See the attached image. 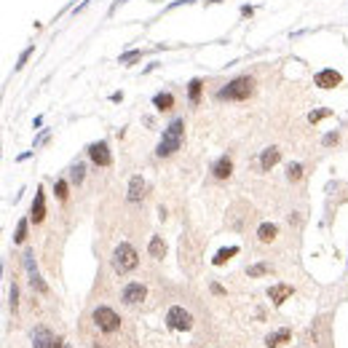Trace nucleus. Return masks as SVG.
<instances>
[{"label": "nucleus", "instance_id": "obj_23", "mask_svg": "<svg viewBox=\"0 0 348 348\" xmlns=\"http://www.w3.org/2000/svg\"><path fill=\"white\" fill-rule=\"evenodd\" d=\"M27 239V220H19L16 222V233H14V244H22Z\"/></svg>", "mask_w": 348, "mask_h": 348}, {"label": "nucleus", "instance_id": "obj_18", "mask_svg": "<svg viewBox=\"0 0 348 348\" xmlns=\"http://www.w3.org/2000/svg\"><path fill=\"white\" fill-rule=\"evenodd\" d=\"M153 105H156L158 110H172L174 107V94H169V91H158L156 96H153Z\"/></svg>", "mask_w": 348, "mask_h": 348}, {"label": "nucleus", "instance_id": "obj_7", "mask_svg": "<svg viewBox=\"0 0 348 348\" xmlns=\"http://www.w3.org/2000/svg\"><path fill=\"white\" fill-rule=\"evenodd\" d=\"M59 340L54 338V332L48 327H35L32 329V348H57Z\"/></svg>", "mask_w": 348, "mask_h": 348}, {"label": "nucleus", "instance_id": "obj_3", "mask_svg": "<svg viewBox=\"0 0 348 348\" xmlns=\"http://www.w3.org/2000/svg\"><path fill=\"white\" fill-rule=\"evenodd\" d=\"M137 265H139L137 249H134L131 244L121 241L118 247H115V252H113V271L118 273V276H124V273H131Z\"/></svg>", "mask_w": 348, "mask_h": 348}, {"label": "nucleus", "instance_id": "obj_12", "mask_svg": "<svg viewBox=\"0 0 348 348\" xmlns=\"http://www.w3.org/2000/svg\"><path fill=\"white\" fill-rule=\"evenodd\" d=\"M282 161V150L279 148H268V150H262V156H260V166H262V172H271L276 163Z\"/></svg>", "mask_w": 348, "mask_h": 348}, {"label": "nucleus", "instance_id": "obj_10", "mask_svg": "<svg viewBox=\"0 0 348 348\" xmlns=\"http://www.w3.org/2000/svg\"><path fill=\"white\" fill-rule=\"evenodd\" d=\"M30 217H32L35 225L43 222V217H46V193H43V188L35 190V201H32V209H30Z\"/></svg>", "mask_w": 348, "mask_h": 348}, {"label": "nucleus", "instance_id": "obj_17", "mask_svg": "<svg viewBox=\"0 0 348 348\" xmlns=\"http://www.w3.org/2000/svg\"><path fill=\"white\" fill-rule=\"evenodd\" d=\"M276 236H279V228H276L273 222H262L260 228H257V239H260L262 244H271Z\"/></svg>", "mask_w": 348, "mask_h": 348}, {"label": "nucleus", "instance_id": "obj_20", "mask_svg": "<svg viewBox=\"0 0 348 348\" xmlns=\"http://www.w3.org/2000/svg\"><path fill=\"white\" fill-rule=\"evenodd\" d=\"M201 78H193L190 83H188V99H190V105H198V96H201Z\"/></svg>", "mask_w": 348, "mask_h": 348}, {"label": "nucleus", "instance_id": "obj_29", "mask_svg": "<svg viewBox=\"0 0 348 348\" xmlns=\"http://www.w3.org/2000/svg\"><path fill=\"white\" fill-rule=\"evenodd\" d=\"M139 59V51H126L124 57H121V64H129V62H137Z\"/></svg>", "mask_w": 348, "mask_h": 348}, {"label": "nucleus", "instance_id": "obj_4", "mask_svg": "<svg viewBox=\"0 0 348 348\" xmlns=\"http://www.w3.org/2000/svg\"><path fill=\"white\" fill-rule=\"evenodd\" d=\"M91 319H94V324L99 327V332L113 335V332L121 329V316L115 314L113 308H107V305H96L94 314H91Z\"/></svg>", "mask_w": 348, "mask_h": 348}, {"label": "nucleus", "instance_id": "obj_21", "mask_svg": "<svg viewBox=\"0 0 348 348\" xmlns=\"http://www.w3.org/2000/svg\"><path fill=\"white\" fill-rule=\"evenodd\" d=\"M233 254H239V247H228V249H220V252L215 254V265H225V262H228L230 257H233Z\"/></svg>", "mask_w": 348, "mask_h": 348}, {"label": "nucleus", "instance_id": "obj_25", "mask_svg": "<svg viewBox=\"0 0 348 348\" xmlns=\"http://www.w3.org/2000/svg\"><path fill=\"white\" fill-rule=\"evenodd\" d=\"M54 193H57L59 201H67V182L64 180H57V182H54Z\"/></svg>", "mask_w": 348, "mask_h": 348}, {"label": "nucleus", "instance_id": "obj_2", "mask_svg": "<svg viewBox=\"0 0 348 348\" xmlns=\"http://www.w3.org/2000/svg\"><path fill=\"white\" fill-rule=\"evenodd\" d=\"M254 91V81L249 75H239L228 83L225 89L217 91V99H230V102H241V99H249Z\"/></svg>", "mask_w": 348, "mask_h": 348}, {"label": "nucleus", "instance_id": "obj_5", "mask_svg": "<svg viewBox=\"0 0 348 348\" xmlns=\"http://www.w3.org/2000/svg\"><path fill=\"white\" fill-rule=\"evenodd\" d=\"M166 324L169 329H174V332H188V329L193 327V316L188 314L185 308H180V305H172L166 314Z\"/></svg>", "mask_w": 348, "mask_h": 348}, {"label": "nucleus", "instance_id": "obj_33", "mask_svg": "<svg viewBox=\"0 0 348 348\" xmlns=\"http://www.w3.org/2000/svg\"><path fill=\"white\" fill-rule=\"evenodd\" d=\"M121 3H126V0H115V3H113V8H110V14H115V8H118Z\"/></svg>", "mask_w": 348, "mask_h": 348}, {"label": "nucleus", "instance_id": "obj_19", "mask_svg": "<svg viewBox=\"0 0 348 348\" xmlns=\"http://www.w3.org/2000/svg\"><path fill=\"white\" fill-rule=\"evenodd\" d=\"M148 252H150V257H156V260H161L163 254H166V244H163L161 236H153V239H150Z\"/></svg>", "mask_w": 348, "mask_h": 348}, {"label": "nucleus", "instance_id": "obj_24", "mask_svg": "<svg viewBox=\"0 0 348 348\" xmlns=\"http://www.w3.org/2000/svg\"><path fill=\"white\" fill-rule=\"evenodd\" d=\"M265 273H271V265H265V262H257V265L249 268V276H265Z\"/></svg>", "mask_w": 348, "mask_h": 348}, {"label": "nucleus", "instance_id": "obj_11", "mask_svg": "<svg viewBox=\"0 0 348 348\" xmlns=\"http://www.w3.org/2000/svg\"><path fill=\"white\" fill-rule=\"evenodd\" d=\"M230 172H233V161H230L228 156H220L215 161V166H212V174H215L217 180H228Z\"/></svg>", "mask_w": 348, "mask_h": 348}, {"label": "nucleus", "instance_id": "obj_32", "mask_svg": "<svg viewBox=\"0 0 348 348\" xmlns=\"http://www.w3.org/2000/svg\"><path fill=\"white\" fill-rule=\"evenodd\" d=\"M212 292H215V295H225V289L220 284H212Z\"/></svg>", "mask_w": 348, "mask_h": 348}, {"label": "nucleus", "instance_id": "obj_8", "mask_svg": "<svg viewBox=\"0 0 348 348\" xmlns=\"http://www.w3.org/2000/svg\"><path fill=\"white\" fill-rule=\"evenodd\" d=\"M89 156H91V161H94L96 166H110V163H113V156H110L107 142H94L89 148Z\"/></svg>", "mask_w": 348, "mask_h": 348}, {"label": "nucleus", "instance_id": "obj_1", "mask_svg": "<svg viewBox=\"0 0 348 348\" xmlns=\"http://www.w3.org/2000/svg\"><path fill=\"white\" fill-rule=\"evenodd\" d=\"M182 137H185V121L174 118L172 124L163 129V137H161V142H158V148H156V156L166 158V156H172V153H177L182 148Z\"/></svg>", "mask_w": 348, "mask_h": 348}, {"label": "nucleus", "instance_id": "obj_16", "mask_svg": "<svg viewBox=\"0 0 348 348\" xmlns=\"http://www.w3.org/2000/svg\"><path fill=\"white\" fill-rule=\"evenodd\" d=\"M289 338H292V332H289V329H276V332H271V335H268V338H265V346L268 348H279V346H284V343H289Z\"/></svg>", "mask_w": 348, "mask_h": 348}, {"label": "nucleus", "instance_id": "obj_30", "mask_svg": "<svg viewBox=\"0 0 348 348\" xmlns=\"http://www.w3.org/2000/svg\"><path fill=\"white\" fill-rule=\"evenodd\" d=\"M32 51H35V46L24 48V51H22V57H19V64H16V70H19V67H24V62H27V59H30V54H32Z\"/></svg>", "mask_w": 348, "mask_h": 348}, {"label": "nucleus", "instance_id": "obj_15", "mask_svg": "<svg viewBox=\"0 0 348 348\" xmlns=\"http://www.w3.org/2000/svg\"><path fill=\"white\" fill-rule=\"evenodd\" d=\"M145 180H142V177H131V182H129V196H126V198H129L131 201V204H139V201H142V196H145Z\"/></svg>", "mask_w": 348, "mask_h": 348}, {"label": "nucleus", "instance_id": "obj_26", "mask_svg": "<svg viewBox=\"0 0 348 348\" xmlns=\"http://www.w3.org/2000/svg\"><path fill=\"white\" fill-rule=\"evenodd\" d=\"M286 177H289L292 182H297L303 177V166L300 163H289V169H286Z\"/></svg>", "mask_w": 348, "mask_h": 348}, {"label": "nucleus", "instance_id": "obj_22", "mask_svg": "<svg viewBox=\"0 0 348 348\" xmlns=\"http://www.w3.org/2000/svg\"><path fill=\"white\" fill-rule=\"evenodd\" d=\"M83 177H86V166H83V163H75V166L70 169V182L72 185H81Z\"/></svg>", "mask_w": 348, "mask_h": 348}, {"label": "nucleus", "instance_id": "obj_13", "mask_svg": "<svg viewBox=\"0 0 348 348\" xmlns=\"http://www.w3.org/2000/svg\"><path fill=\"white\" fill-rule=\"evenodd\" d=\"M268 297H271L273 305H282L286 297H292V286L289 284H273L271 289H268Z\"/></svg>", "mask_w": 348, "mask_h": 348}, {"label": "nucleus", "instance_id": "obj_27", "mask_svg": "<svg viewBox=\"0 0 348 348\" xmlns=\"http://www.w3.org/2000/svg\"><path fill=\"white\" fill-rule=\"evenodd\" d=\"M329 115V110H314V113H308V121L311 124H319L321 118H327Z\"/></svg>", "mask_w": 348, "mask_h": 348}, {"label": "nucleus", "instance_id": "obj_28", "mask_svg": "<svg viewBox=\"0 0 348 348\" xmlns=\"http://www.w3.org/2000/svg\"><path fill=\"white\" fill-rule=\"evenodd\" d=\"M11 308H14V314H16V308H19V286H11Z\"/></svg>", "mask_w": 348, "mask_h": 348}, {"label": "nucleus", "instance_id": "obj_31", "mask_svg": "<svg viewBox=\"0 0 348 348\" xmlns=\"http://www.w3.org/2000/svg\"><path fill=\"white\" fill-rule=\"evenodd\" d=\"M338 139H340L338 131H329L327 137H324V145H327V148H329V145H338Z\"/></svg>", "mask_w": 348, "mask_h": 348}, {"label": "nucleus", "instance_id": "obj_34", "mask_svg": "<svg viewBox=\"0 0 348 348\" xmlns=\"http://www.w3.org/2000/svg\"><path fill=\"white\" fill-rule=\"evenodd\" d=\"M57 348H72V346H67V343H62V340H59V343H57Z\"/></svg>", "mask_w": 348, "mask_h": 348}, {"label": "nucleus", "instance_id": "obj_6", "mask_svg": "<svg viewBox=\"0 0 348 348\" xmlns=\"http://www.w3.org/2000/svg\"><path fill=\"white\" fill-rule=\"evenodd\" d=\"M145 295H148V289H145L139 282H131V284L124 286V292H121V300H124L126 305H137V303L145 300Z\"/></svg>", "mask_w": 348, "mask_h": 348}, {"label": "nucleus", "instance_id": "obj_14", "mask_svg": "<svg viewBox=\"0 0 348 348\" xmlns=\"http://www.w3.org/2000/svg\"><path fill=\"white\" fill-rule=\"evenodd\" d=\"M311 338L316 340L321 348H329V332H327V319H319L314 324V329H311Z\"/></svg>", "mask_w": 348, "mask_h": 348}, {"label": "nucleus", "instance_id": "obj_35", "mask_svg": "<svg viewBox=\"0 0 348 348\" xmlns=\"http://www.w3.org/2000/svg\"><path fill=\"white\" fill-rule=\"evenodd\" d=\"M94 348H102V346H94Z\"/></svg>", "mask_w": 348, "mask_h": 348}, {"label": "nucleus", "instance_id": "obj_9", "mask_svg": "<svg viewBox=\"0 0 348 348\" xmlns=\"http://www.w3.org/2000/svg\"><path fill=\"white\" fill-rule=\"evenodd\" d=\"M340 72L338 70H321V72H316L314 75V83L319 89H335V86H340Z\"/></svg>", "mask_w": 348, "mask_h": 348}]
</instances>
